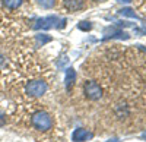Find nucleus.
Listing matches in <instances>:
<instances>
[{
	"mask_svg": "<svg viewBox=\"0 0 146 142\" xmlns=\"http://www.w3.org/2000/svg\"><path fill=\"white\" fill-rule=\"evenodd\" d=\"M31 123H32V126L36 129V131H40V132H47V131H50V129L53 127L51 116L48 114L47 111H44V110L34 113L32 119H31Z\"/></svg>",
	"mask_w": 146,
	"mask_h": 142,
	"instance_id": "nucleus-1",
	"label": "nucleus"
},
{
	"mask_svg": "<svg viewBox=\"0 0 146 142\" xmlns=\"http://www.w3.org/2000/svg\"><path fill=\"white\" fill-rule=\"evenodd\" d=\"M47 88H48L47 82H44L41 79H35V81H31L27 85V94L31 97H41L45 94Z\"/></svg>",
	"mask_w": 146,
	"mask_h": 142,
	"instance_id": "nucleus-2",
	"label": "nucleus"
},
{
	"mask_svg": "<svg viewBox=\"0 0 146 142\" xmlns=\"http://www.w3.org/2000/svg\"><path fill=\"white\" fill-rule=\"evenodd\" d=\"M83 91H85V95H86L89 100H94V101L100 100L102 97V89L95 81H86L85 82Z\"/></svg>",
	"mask_w": 146,
	"mask_h": 142,
	"instance_id": "nucleus-3",
	"label": "nucleus"
},
{
	"mask_svg": "<svg viewBox=\"0 0 146 142\" xmlns=\"http://www.w3.org/2000/svg\"><path fill=\"white\" fill-rule=\"evenodd\" d=\"M56 22H62V19H58L57 16H47V18H42V19H38L36 23L34 25L35 29H50L53 27H56Z\"/></svg>",
	"mask_w": 146,
	"mask_h": 142,
	"instance_id": "nucleus-4",
	"label": "nucleus"
},
{
	"mask_svg": "<svg viewBox=\"0 0 146 142\" xmlns=\"http://www.w3.org/2000/svg\"><path fill=\"white\" fill-rule=\"evenodd\" d=\"M72 138H73V141H75V142H85V141H88V139L92 138V133L88 132L86 129L80 127V129H76V131L73 132V136Z\"/></svg>",
	"mask_w": 146,
	"mask_h": 142,
	"instance_id": "nucleus-5",
	"label": "nucleus"
},
{
	"mask_svg": "<svg viewBox=\"0 0 146 142\" xmlns=\"http://www.w3.org/2000/svg\"><path fill=\"white\" fill-rule=\"evenodd\" d=\"M76 82V72H75V69H72L69 67L66 70V75H64V85H66V89L70 91L72 85Z\"/></svg>",
	"mask_w": 146,
	"mask_h": 142,
	"instance_id": "nucleus-6",
	"label": "nucleus"
},
{
	"mask_svg": "<svg viewBox=\"0 0 146 142\" xmlns=\"http://www.w3.org/2000/svg\"><path fill=\"white\" fill-rule=\"evenodd\" d=\"M85 0H63V6L67 10H79L83 7Z\"/></svg>",
	"mask_w": 146,
	"mask_h": 142,
	"instance_id": "nucleus-7",
	"label": "nucleus"
},
{
	"mask_svg": "<svg viewBox=\"0 0 146 142\" xmlns=\"http://www.w3.org/2000/svg\"><path fill=\"white\" fill-rule=\"evenodd\" d=\"M3 5L9 9H18L22 5V0H3Z\"/></svg>",
	"mask_w": 146,
	"mask_h": 142,
	"instance_id": "nucleus-8",
	"label": "nucleus"
},
{
	"mask_svg": "<svg viewBox=\"0 0 146 142\" xmlns=\"http://www.w3.org/2000/svg\"><path fill=\"white\" fill-rule=\"evenodd\" d=\"M36 3H38L41 7H44V9H50V7L54 6L56 0H36Z\"/></svg>",
	"mask_w": 146,
	"mask_h": 142,
	"instance_id": "nucleus-9",
	"label": "nucleus"
},
{
	"mask_svg": "<svg viewBox=\"0 0 146 142\" xmlns=\"http://www.w3.org/2000/svg\"><path fill=\"white\" fill-rule=\"evenodd\" d=\"M36 41H38V44L44 45L45 43L51 41V37H50V35H45V34H40V35H36Z\"/></svg>",
	"mask_w": 146,
	"mask_h": 142,
	"instance_id": "nucleus-10",
	"label": "nucleus"
},
{
	"mask_svg": "<svg viewBox=\"0 0 146 142\" xmlns=\"http://www.w3.org/2000/svg\"><path fill=\"white\" fill-rule=\"evenodd\" d=\"M120 13L123 15V16H130V18H137L136 16V13L133 12L131 9H129V7H126V9H121L120 10Z\"/></svg>",
	"mask_w": 146,
	"mask_h": 142,
	"instance_id": "nucleus-11",
	"label": "nucleus"
},
{
	"mask_svg": "<svg viewBox=\"0 0 146 142\" xmlns=\"http://www.w3.org/2000/svg\"><path fill=\"white\" fill-rule=\"evenodd\" d=\"M78 27H79V29H82V31H89V29L92 28L91 22H86V21H82Z\"/></svg>",
	"mask_w": 146,
	"mask_h": 142,
	"instance_id": "nucleus-12",
	"label": "nucleus"
},
{
	"mask_svg": "<svg viewBox=\"0 0 146 142\" xmlns=\"http://www.w3.org/2000/svg\"><path fill=\"white\" fill-rule=\"evenodd\" d=\"M118 2H124V3H129V2H131V0H118Z\"/></svg>",
	"mask_w": 146,
	"mask_h": 142,
	"instance_id": "nucleus-13",
	"label": "nucleus"
},
{
	"mask_svg": "<svg viewBox=\"0 0 146 142\" xmlns=\"http://www.w3.org/2000/svg\"><path fill=\"white\" fill-rule=\"evenodd\" d=\"M108 142H117V139H111V141H108Z\"/></svg>",
	"mask_w": 146,
	"mask_h": 142,
	"instance_id": "nucleus-14",
	"label": "nucleus"
},
{
	"mask_svg": "<svg viewBox=\"0 0 146 142\" xmlns=\"http://www.w3.org/2000/svg\"><path fill=\"white\" fill-rule=\"evenodd\" d=\"M95 2H107V0H95Z\"/></svg>",
	"mask_w": 146,
	"mask_h": 142,
	"instance_id": "nucleus-15",
	"label": "nucleus"
},
{
	"mask_svg": "<svg viewBox=\"0 0 146 142\" xmlns=\"http://www.w3.org/2000/svg\"><path fill=\"white\" fill-rule=\"evenodd\" d=\"M145 136H146V133H145Z\"/></svg>",
	"mask_w": 146,
	"mask_h": 142,
	"instance_id": "nucleus-16",
	"label": "nucleus"
}]
</instances>
